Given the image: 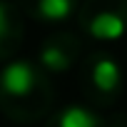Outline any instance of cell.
Segmentation results:
<instances>
[{
  "instance_id": "cell-5",
  "label": "cell",
  "mask_w": 127,
  "mask_h": 127,
  "mask_svg": "<svg viewBox=\"0 0 127 127\" xmlns=\"http://www.w3.org/2000/svg\"><path fill=\"white\" fill-rule=\"evenodd\" d=\"M25 37V15L13 0H0V62L10 60Z\"/></svg>"
},
{
  "instance_id": "cell-6",
  "label": "cell",
  "mask_w": 127,
  "mask_h": 127,
  "mask_svg": "<svg viewBox=\"0 0 127 127\" xmlns=\"http://www.w3.org/2000/svg\"><path fill=\"white\" fill-rule=\"evenodd\" d=\"M13 3L23 10V15L37 23H45V25L65 23L80 8V0H13Z\"/></svg>"
},
{
  "instance_id": "cell-2",
  "label": "cell",
  "mask_w": 127,
  "mask_h": 127,
  "mask_svg": "<svg viewBox=\"0 0 127 127\" xmlns=\"http://www.w3.org/2000/svg\"><path fill=\"white\" fill-rule=\"evenodd\" d=\"M125 75L120 62L107 50H92L80 67V87L90 105L110 107L120 100Z\"/></svg>"
},
{
  "instance_id": "cell-7",
  "label": "cell",
  "mask_w": 127,
  "mask_h": 127,
  "mask_svg": "<svg viewBox=\"0 0 127 127\" xmlns=\"http://www.w3.org/2000/svg\"><path fill=\"white\" fill-rule=\"evenodd\" d=\"M45 127H107V122L95 110L75 102V105H67V107L52 112L47 117Z\"/></svg>"
},
{
  "instance_id": "cell-4",
  "label": "cell",
  "mask_w": 127,
  "mask_h": 127,
  "mask_svg": "<svg viewBox=\"0 0 127 127\" xmlns=\"http://www.w3.org/2000/svg\"><path fill=\"white\" fill-rule=\"evenodd\" d=\"M82 52V42L75 32L70 30H55L47 35L37 50V65L50 75V72H65L70 70Z\"/></svg>"
},
{
  "instance_id": "cell-3",
  "label": "cell",
  "mask_w": 127,
  "mask_h": 127,
  "mask_svg": "<svg viewBox=\"0 0 127 127\" xmlns=\"http://www.w3.org/2000/svg\"><path fill=\"white\" fill-rule=\"evenodd\" d=\"M75 15L80 30L95 42H115L127 35V0H85Z\"/></svg>"
},
{
  "instance_id": "cell-1",
  "label": "cell",
  "mask_w": 127,
  "mask_h": 127,
  "mask_svg": "<svg viewBox=\"0 0 127 127\" xmlns=\"http://www.w3.org/2000/svg\"><path fill=\"white\" fill-rule=\"evenodd\" d=\"M55 90L47 72L30 60H13L0 70V112L18 125L40 122L52 112Z\"/></svg>"
}]
</instances>
